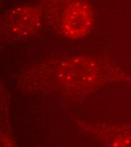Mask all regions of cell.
<instances>
[{
	"mask_svg": "<svg viewBox=\"0 0 131 147\" xmlns=\"http://www.w3.org/2000/svg\"><path fill=\"white\" fill-rule=\"evenodd\" d=\"M42 16L56 20L64 36L79 38L90 30L92 8L87 0H38Z\"/></svg>",
	"mask_w": 131,
	"mask_h": 147,
	"instance_id": "6da1fadb",
	"label": "cell"
},
{
	"mask_svg": "<svg viewBox=\"0 0 131 147\" xmlns=\"http://www.w3.org/2000/svg\"><path fill=\"white\" fill-rule=\"evenodd\" d=\"M42 17L38 5H24L10 9L3 15V20L11 33L23 36L38 29Z\"/></svg>",
	"mask_w": 131,
	"mask_h": 147,
	"instance_id": "7a4b0ae2",
	"label": "cell"
}]
</instances>
